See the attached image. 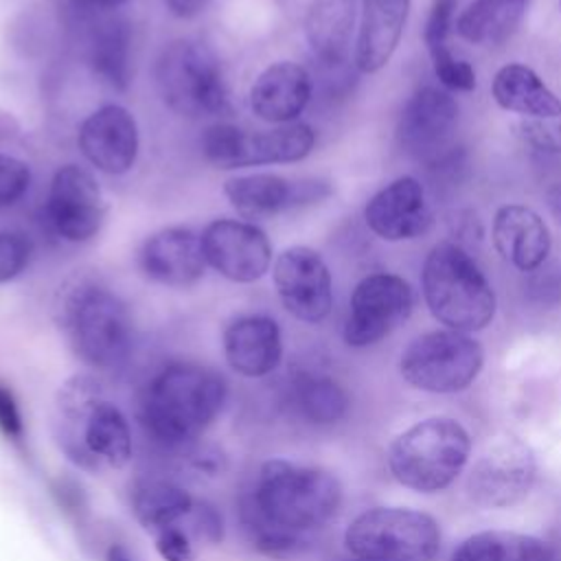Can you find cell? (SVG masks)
I'll use <instances>...</instances> for the list:
<instances>
[{"mask_svg":"<svg viewBox=\"0 0 561 561\" xmlns=\"http://www.w3.org/2000/svg\"><path fill=\"white\" fill-rule=\"evenodd\" d=\"M53 425L59 447L81 469H121L131 456L127 421L92 377L75 375L59 388Z\"/></svg>","mask_w":561,"mask_h":561,"instance_id":"cell-1","label":"cell"},{"mask_svg":"<svg viewBox=\"0 0 561 561\" xmlns=\"http://www.w3.org/2000/svg\"><path fill=\"white\" fill-rule=\"evenodd\" d=\"M57 324L66 333L75 355L92 368L121 366L134 340L127 305L110 287L94 278H72L57 298Z\"/></svg>","mask_w":561,"mask_h":561,"instance_id":"cell-2","label":"cell"},{"mask_svg":"<svg viewBox=\"0 0 561 561\" xmlns=\"http://www.w3.org/2000/svg\"><path fill=\"white\" fill-rule=\"evenodd\" d=\"M226 399L224 379L197 364H171L149 383L142 399V423L164 445L195 440L219 414Z\"/></svg>","mask_w":561,"mask_h":561,"instance_id":"cell-3","label":"cell"},{"mask_svg":"<svg viewBox=\"0 0 561 561\" xmlns=\"http://www.w3.org/2000/svg\"><path fill=\"white\" fill-rule=\"evenodd\" d=\"M423 298L432 316L451 331L484 329L495 316V291L471 254L454 243H436L421 274Z\"/></svg>","mask_w":561,"mask_h":561,"instance_id":"cell-4","label":"cell"},{"mask_svg":"<svg viewBox=\"0 0 561 561\" xmlns=\"http://www.w3.org/2000/svg\"><path fill=\"white\" fill-rule=\"evenodd\" d=\"M340 500L342 489L331 473L287 460H267L245 508L274 526L302 533L327 524Z\"/></svg>","mask_w":561,"mask_h":561,"instance_id":"cell-5","label":"cell"},{"mask_svg":"<svg viewBox=\"0 0 561 561\" xmlns=\"http://www.w3.org/2000/svg\"><path fill=\"white\" fill-rule=\"evenodd\" d=\"M153 79L160 101L178 116L199 121L228 110L224 66L202 39H171L156 59Z\"/></svg>","mask_w":561,"mask_h":561,"instance_id":"cell-6","label":"cell"},{"mask_svg":"<svg viewBox=\"0 0 561 561\" xmlns=\"http://www.w3.org/2000/svg\"><path fill=\"white\" fill-rule=\"evenodd\" d=\"M467 430L445 416L425 419L399 434L388 449L390 473L408 489L434 493L451 484L469 458Z\"/></svg>","mask_w":561,"mask_h":561,"instance_id":"cell-7","label":"cell"},{"mask_svg":"<svg viewBox=\"0 0 561 561\" xmlns=\"http://www.w3.org/2000/svg\"><path fill=\"white\" fill-rule=\"evenodd\" d=\"M344 541L357 559L430 561L440 548V530L419 511L373 508L351 522Z\"/></svg>","mask_w":561,"mask_h":561,"instance_id":"cell-8","label":"cell"},{"mask_svg":"<svg viewBox=\"0 0 561 561\" xmlns=\"http://www.w3.org/2000/svg\"><path fill=\"white\" fill-rule=\"evenodd\" d=\"M482 346L460 331H430L408 344L399 370L403 379L425 392L465 390L482 368Z\"/></svg>","mask_w":561,"mask_h":561,"instance_id":"cell-9","label":"cell"},{"mask_svg":"<svg viewBox=\"0 0 561 561\" xmlns=\"http://www.w3.org/2000/svg\"><path fill=\"white\" fill-rule=\"evenodd\" d=\"M412 305V287L401 276L388 272L364 276L348 300V313L342 331L344 342L359 348L383 340L408 320Z\"/></svg>","mask_w":561,"mask_h":561,"instance_id":"cell-10","label":"cell"},{"mask_svg":"<svg viewBox=\"0 0 561 561\" xmlns=\"http://www.w3.org/2000/svg\"><path fill=\"white\" fill-rule=\"evenodd\" d=\"M535 456L517 436L500 434L486 443L469 473V495L486 508L517 504L535 482Z\"/></svg>","mask_w":561,"mask_h":561,"instance_id":"cell-11","label":"cell"},{"mask_svg":"<svg viewBox=\"0 0 561 561\" xmlns=\"http://www.w3.org/2000/svg\"><path fill=\"white\" fill-rule=\"evenodd\" d=\"M46 219L55 234L70 243L96 237L105 219V199L85 167L70 162L55 171L46 197Z\"/></svg>","mask_w":561,"mask_h":561,"instance_id":"cell-12","label":"cell"},{"mask_svg":"<svg viewBox=\"0 0 561 561\" xmlns=\"http://www.w3.org/2000/svg\"><path fill=\"white\" fill-rule=\"evenodd\" d=\"M206 265L232 283H256L270 272L272 243L245 219H213L199 234Z\"/></svg>","mask_w":561,"mask_h":561,"instance_id":"cell-13","label":"cell"},{"mask_svg":"<svg viewBox=\"0 0 561 561\" xmlns=\"http://www.w3.org/2000/svg\"><path fill=\"white\" fill-rule=\"evenodd\" d=\"M280 305L300 322H322L333 307V283L324 259L307 245L285 248L272 270Z\"/></svg>","mask_w":561,"mask_h":561,"instance_id":"cell-14","label":"cell"},{"mask_svg":"<svg viewBox=\"0 0 561 561\" xmlns=\"http://www.w3.org/2000/svg\"><path fill=\"white\" fill-rule=\"evenodd\" d=\"M331 193L329 182L320 178L289 180L278 173H248L224 182V195L230 206L254 221L274 219L287 210L322 202Z\"/></svg>","mask_w":561,"mask_h":561,"instance_id":"cell-15","label":"cell"},{"mask_svg":"<svg viewBox=\"0 0 561 561\" xmlns=\"http://www.w3.org/2000/svg\"><path fill=\"white\" fill-rule=\"evenodd\" d=\"M458 123V103L445 90L425 85L416 90L397 125V140L412 158L438 164L449 158L451 136Z\"/></svg>","mask_w":561,"mask_h":561,"instance_id":"cell-16","label":"cell"},{"mask_svg":"<svg viewBox=\"0 0 561 561\" xmlns=\"http://www.w3.org/2000/svg\"><path fill=\"white\" fill-rule=\"evenodd\" d=\"M81 156L105 175H125L134 169L140 136L134 114L118 105L107 103L90 112L77 131Z\"/></svg>","mask_w":561,"mask_h":561,"instance_id":"cell-17","label":"cell"},{"mask_svg":"<svg viewBox=\"0 0 561 561\" xmlns=\"http://www.w3.org/2000/svg\"><path fill=\"white\" fill-rule=\"evenodd\" d=\"M138 267L151 283L164 287H191L206 270L199 234L186 226L156 230L138 250Z\"/></svg>","mask_w":561,"mask_h":561,"instance_id":"cell-18","label":"cell"},{"mask_svg":"<svg viewBox=\"0 0 561 561\" xmlns=\"http://www.w3.org/2000/svg\"><path fill=\"white\" fill-rule=\"evenodd\" d=\"M366 226L383 241H408L425 234L432 213L419 180L403 175L377 191L364 208Z\"/></svg>","mask_w":561,"mask_h":561,"instance_id":"cell-19","label":"cell"},{"mask_svg":"<svg viewBox=\"0 0 561 561\" xmlns=\"http://www.w3.org/2000/svg\"><path fill=\"white\" fill-rule=\"evenodd\" d=\"M313 81L305 66L296 61H274L265 66L250 85V112L265 123H296L311 101Z\"/></svg>","mask_w":561,"mask_h":561,"instance_id":"cell-20","label":"cell"},{"mask_svg":"<svg viewBox=\"0 0 561 561\" xmlns=\"http://www.w3.org/2000/svg\"><path fill=\"white\" fill-rule=\"evenodd\" d=\"M85 11V64L103 83L125 92L131 81V24L116 9Z\"/></svg>","mask_w":561,"mask_h":561,"instance_id":"cell-21","label":"cell"},{"mask_svg":"<svg viewBox=\"0 0 561 561\" xmlns=\"http://www.w3.org/2000/svg\"><path fill=\"white\" fill-rule=\"evenodd\" d=\"M224 355L243 377H265L283 359V335L274 318L263 313L234 318L224 331Z\"/></svg>","mask_w":561,"mask_h":561,"instance_id":"cell-22","label":"cell"},{"mask_svg":"<svg viewBox=\"0 0 561 561\" xmlns=\"http://www.w3.org/2000/svg\"><path fill=\"white\" fill-rule=\"evenodd\" d=\"M493 243L513 267L533 272L550 254V230L533 208L506 204L493 217Z\"/></svg>","mask_w":561,"mask_h":561,"instance_id":"cell-23","label":"cell"},{"mask_svg":"<svg viewBox=\"0 0 561 561\" xmlns=\"http://www.w3.org/2000/svg\"><path fill=\"white\" fill-rule=\"evenodd\" d=\"M410 0H362L359 33L355 39V66L359 72L381 70L399 46Z\"/></svg>","mask_w":561,"mask_h":561,"instance_id":"cell-24","label":"cell"},{"mask_svg":"<svg viewBox=\"0 0 561 561\" xmlns=\"http://www.w3.org/2000/svg\"><path fill=\"white\" fill-rule=\"evenodd\" d=\"M357 4L355 0H311L302 31L305 39L324 70L344 68L351 48V35L355 26Z\"/></svg>","mask_w":561,"mask_h":561,"instance_id":"cell-25","label":"cell"},{"mask_svg":"<svg viewBox=\"0 0 561 561\" xmlns=\"http://www.w3.org/2000/svg\"><path fill=\"white\" fill-rule=\"evenodd\" d=\"M493 99L500 107L528 118H559L561 99L524 64H506L493 77Z\"/></svg>","mask_w":561,"mask_h":561,"instance_id":"cell-26","label":"cell"},{"mask_svg":"<svg viewBox=\"0 0 561 561\" xmlns=\"http://www.w3.org/2000/svg\"><path fill=\"white\" fill-rule=\"evenodd\" d=\"M316 145V131L307 123H285L272 129L248 131L243 138L241 167L289 164L305 160Z\"/></svg>","mask_w":561,"mask_h":561,"instance_id":"cell-27","label":"cell"},{"mask_svg":"<svg viewBox=\"0 0 561 561\" xmlns=\"http://www.w3.org/2000/svg\"><path fill=\"white\" fill-rule=\"evenodd\" d=\"M530 0H473L456 20L462 39L478 46L506 42L526 15Z\"/></svg>","mask_w":561,"mask_h":561,"instance_id":"cell-28","label":"cell"},{"mask_svg":"<svg viewBox=\"0 0 561 561\" xmlns=\"http://www.w3.org/2000/svg\"><path fill=\"white\" fill-rule=\"evenodd\" d=\"M550 546L537 537L511 530H484L465 539L451 561H550Z\"/></svg>","mask_w":561,"mask_h":561,"instance_id":"cell-29","label":"cell"},{"mask_svg":"<svg viewBox=\"0 0 561 561\" xmlns=\"http://www.w3.org/2000/svg\"><path fill=\"white\" fill-rule=\"evenodd\" d=\"M134 515L145 530L158 535L175 526L193 506V497L178 484L151 480L134 491Z\"/></svg>","mask_w":561,"mask_h":561,"instance_id":"cell-30","label":"cell"},{"mask_svg":"<svg viewBox=\"0 0 561 561\" xmlns=\"http://www.w3.org/2000/svg\"><path fill=\"white\" fill-rule=\"evenodd\" d=\"M296 405L316 425H329L346 414L348 397L344 388L327 375H302L296 381Z\"/></svg>","mask_w":561,"mask_h":561,"instance_id":"cell-31","label":"cell"},{"mask_svg":"<svg viewBox=\"0 0 561 561\" xmlns=\"http://www.w3.org/2000/svg\"><path fill=\"white\" fill-rule=\"evenodd\" d=\"M243 138H245L243 127L228 121H217L202 131L199 149L204 160L215 169H221V171L243 169L241 167Z\"/></svg>","mask_w":561,"mask_h":561,"instance_id":"cell-32","label":"cell"},{"mask_svg":"<svg viewBox=\"0 0 561 561\" xmlns=\"http://www.w3.org/2000/svg\"><path fill=\"white\" fill-rule=\"evenodd\" d=\"M33 243L24 232L0 230V285L18 278L31 263Z\"/></svg>","mask_w":561,"mask_h":561,"instance_id":"cell-33","label":"cell"},{"mask_svg":"<svg viewBox=\"0 0 561 561\" xmlns=\"http://www.w3.org/2000/svg\"><path fill=\"white\" fill-rule=\"evenodd\" d=\"M434 75L447 90L471 92L476 88V70L469 61L456 57L449 48H440L432 53Z\"/></svg>","mask_w":561,"mask_h":561,"instance_id":"cell-34","label":"cell"},{"mask_svg":"<svg viewBox=\"0 0 561 561\" xmlns=\"http://www.w3.org/2000/svg\"><path fill=\"white\" fill-rule=\"evenodd\" d=\"M31 186V169L24 160L0 151V208L20 202Z\"/></svg>","mask_w":561,"mask_h":561,"instance_id":"cell-35","label":"cell"},{"mask_svg":"<svg viewBox=\"0 0 561 561\" xmlns=\"http://www.w3.org/2000/svg\"><path fill=\"white\" fill-rule=\"evenodd\" d=\"M456 7H458V0H434L432 2L430 15H427L425 28H423V42H425L430 55L440 48H447V37L454 26Z\"/></svg>","mask_w":561,"mask_h":561,"instance_id":"cell-36","label":"cell"},{"mask_svg":"<svg viewBox=\"0 0 561 561\" xmlns=\"http://www.w3.org/2000/svg\"><path fill=\"white\" fill-rule=\"evenodd\" d=\"M188 528L184 530L188 537H195L197 541H206V543H219L221 541V533H224V524H221V515L206 502L197 504L193 502L191 511L184 515Z\"/></svg>","mask_w":561,"mask_h":561,"instance_id":"cell-37","label":"cell"},{"mask_svg":"<svg viewBox=\"0 0 561 561\" xmlns=\"http://www.w3.org/2000/svg\"><path fill=\"white\" fill-rule=\"evenodd\" d=\"M156 550L164 561H193L195 559L191 537L178 526L164 528L156 535Z\"/></svg>","mask_w":561,"mask_h":561,"instance_id":"cell-38","label":"cell"},{"mask_svg":"<svg viewBox=\"0 0 561 561\" xmlns=\"http://www.w3.org/2000/svg\"><path fill=\"white\" fill-rule=\"evenodd\" d=\"M557 118H530L522 125L524 138L541 151H561V123Z\"/></svg>","mask_w":561,"mask_h":561,"instance_id":"cell-39","label":"cell"},{"mask_svg":"<svg viewBox=\"0 0 561 561\" xmlns=\"http://www.w3.org/2000/svg\"><path fill=\"white\" fill-rule=\"evenodd\" d=\"M0 432L9 438H22L24 432L20 408L4 386H0Z\"/></svg>","mask_w":561,"mask_h":561,"instance_id":"cell-40","label":"cell"},{"mask_svg":"<svg viewBox=\"0 0 561 561\" xmlns=\"http://www.w3.org/2000/svg\"><path fill=\"white\" fill-rule=\"evenodd\" d=\"M167 11L180 20H193L206 11L213 0H162Z\"/></svg>","mask_w":561,"mask_h":561,"instance_id":"cell-41","label":"cell"},{"mask_svg":"<svg viewBox=\"0 0 561 561\" xmlns=\"http://www.w3.org/2000/svg\"><path fill=\"white\" fill-rule=\"evenodd\" d=\"M546 204H548V210L554 217V221L561 226V182L550 186V191L546 193Z\"/></svg>","mask_w":561,"mask_h":561,"instance_id":"cell-42","label":"cell"},{"mask_svg":"<svg viewBox=\"0 0 561 561\" xmlns=\"http://www.w3.org/2000/svg\"><path fill=\"white\" fill-rule=\"evenodd\" d=\"M125 2L129 0H75V4H79L81 9H92V11H112Z\"/></svg>","mask_w":561,"mask_h":561,"instance_id":"cell-43","label":"cell"},{"mask_svg":"<svg viewBox=\"0 0 561 561\" xmlns=\"http://www.w3.org/2000/svg\"><path fill=\"white\" fill-rule=\"evenodd\" d=\"M105 561H134V559L127 554V550H125L123 546L114 543V546H110V548H107V557H105Z\"/></svg>","mask_w":561,"mask_h":561,"instance_id":"cell-44","label":"cell"},{"mask_svg":"<svg viewBox=\"0 0 561 561\" xmlns=\"http://www.w3.org/2000/svg\"><path fill=\"white\" fill-rule=\"evenodd\" d=\"M355 561H375V559H357V557H355Z\"/></svg>","mask_w":561,"mask_h":561,"instance_id":"cell-45","label":"cell"},{"mask_svg":"<svg viewBox=\"0 0 561 561\" xmlns=\"http://www.w3.org/2000/svg\"><path fill=\"white\" fill-rule=\"evenodd\" d=\"M559 7H561V0H559Z\"/></svg>","mask_w":561,"mask_h":561,"instance_id":"cell-46","label":"cell"}]
</instances>
